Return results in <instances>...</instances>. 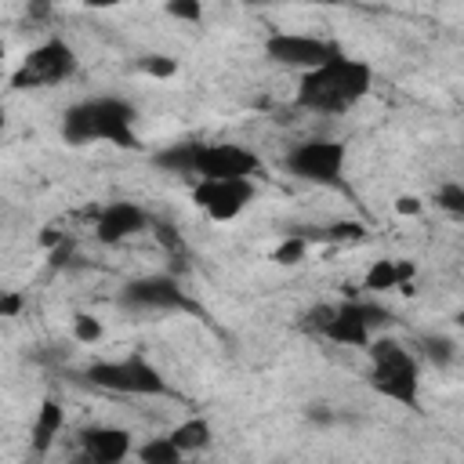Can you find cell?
I'll list each match as a JSON object with an SVG mask.
<instances>
[{
	"label": "cell",
	"mask_w": 464,
	"mask_h": 464,
	"mask_svg": "<svg viewBox=\"0 0 464 464\" xmlns=\"http://www.w3.org/2000/svg\"><path fill=\"white\" fill-rule=\"evenodd\" d=\"M156 163L174 170V174H196L199 163V141H185V145H167L163 152H156Z\"/></svg>",
	"instance_id": "obj_16"
},
{
	"label": "cell",
	"mask_w": 464,
	"mask_h": 464,
	"mask_svg": "<svg viewBox=\"0 0 464 464\" xmlns=\"http://www.w3.org/2000/svg\"><path fill=\"white\" fill-rule=\"evenodd\" d=\"M163 11L178 22H188V25L203 22V0H163Z\"/></svg>",
	"instance_id": "obj_20"
},
{
	"label": "cell",
	"mask_w": 464,
	"mask_h": 464,
	"mask_svg": "<svg viewBox=\"0 0 464 464\" xmlns=\"http://www.w3.org/2000/svg\"><path fill=\"white\" fill-rule=\"evenodd\" d=\"M370 352V388L392 402H402V406H417L420 399V370H417V359L392 337H377L366 344Z\"/></svg>",
	"instance_id": "obj_3"
},
{
	"label": "cell",
	"mask_w": 464,
	"mask_h": 464,
	"mask_svg": "<svg viewBox=\"0 0 464 464\" xmlns=\"http://www.w3.org/2000/svg\"><path fill=\"white\" fill-rule=\"evenodd\" d=\"M72 72H76V51L65 40L51 36V40L36 44L22 58V65L11 76V87H18V91H25V87H51V83L69 80Z\"/></svg>",
	"instance_id": "obj_5"
},
{
	"label": "cell",
	"mask_w": 464,
	"mask_h": 464,
	"mask_svg": "<svg viewBox=\"0 0 464 464\" xmlns=\"http://www.w3.org/2000/svg\"><path fill=\"white\" fill-rule=\"evenodd\" d=\"M435 207L446 210L450 218H464V185L460 181H442L435 192Z\"/></svg>",
	"instance_id": "obj_19"
},
{
	"label": "cell",
	"mask_w": 464,
	"mask_h": 464,
	"mask_svg": "<svg viewBox=\"0 0 464 464\" xmlns=\"http://www.w3.org/2000/svg\"><path fill=\"white\" fill-rule=\"evenodd\" d=\"M334 312H337V304H319V308H312V312H308V326L323 334V330H326V323L334 319Z\"/></svg>",
	"instance_id": "obj_27"
},
{
	"label": "cell",
	"mask_w": 464,
	"mask_h": 464,
	"mask_svg": "<svg viewBox=\"0 0 464 464\" xmlns=\"http://www.w3.org/2000/svg\"><path fill=\"white\" fill-rule=\"evenodd\" d=\"M457 326H464V308H460V312H457Z\"/></svg>",
	"instance_id": "obj_32"
},
{
	"label": "cell",
	"mask_w": 464,
	"mask_h": 464,
	"mask_svg": "<svg viewBox=\"0 0 464 464\" xmlns=\"http://www.w3.org/2000/svg\"><path fill=\"white\" fill-rule=\"evenodd\" d=\"M18 312H22V294L18 290H7L0 297V319H14Z\"/></svg>",
	"instance_id": "obj_28"
},
{
	"label": "cell",
	"mask_w": 464,
	"mask_h": 464,
	"mask_svg": "<svg viewBox=\"0 0 464 464\" xmlns=\"http://www.w3.org/2000/svg\"><path fill=\"white\" fill-rule=\"evenodd\" d=\"M344 145L334 141V138H308L301 145L290 149L286 156V170L301 181H312V185H341V174H344Z\"/></svg>",
	"instance_id": "obj_6"
},
{
	"label": "cell",
	"mask_w": 464,
	"mask_h": 464,
	"mask_svg": "<svg viewBox=\"0 0 464 464\" xmlns=\"http://www.w3.org/2000/svg\"><path fill=\"white\" fill-rule=\"evenodd\" d=\"M257 156L243 145H199L196 178H254Z\"/></svg>",
	"instance_id": "obj_9"
},
{
	"label": "cell",
	"mask_w": 464,
	"mask_h": 464,
	"mask_svg": "<svg viewBox=\"0 0 464 464\" xmlns=\"http://www.w3.org/2000/svg\"><path fill=\"white\" fill-rule=\"evenodd\" d=\"M72 337H76L80 344H98V341L105 337L102 319H94V315H76V319H72Z\"/></svg>",
	"instance_id": "obj_22"
},
{
	"label": "cell",
	"mask_w": 464,
	"mask_h": 464,
	"mask_svg": "<svg viewBox=\"0 0 464 464\" xmlns=\"http://www.w3.org/2000/svg\"><path fill=\"white\" fill-rule=\"evenodd\" d=\"M83 377L105 392L120 395H163L167 381L145 355H123V359H98L83 370Z\"/></svg>",
	"instance_id": "obj_4"
},
{
	"label": "cell",
	"mask_w": 464,
	"mask_h": 464,
	"mask_svg": "<svg viewBox=\"0 0 464 464\" xmlns=\"http://www.w3.org/2000/svg\"><path fill=\"white\" fill-rule=\"evenodd\" d=\"M417 265L413 261H395V257H381L366 268L362 276V290H373V294H384V290H395V286H406L413 279Z\"/></svg>",
	"instance_id": "obj_14"
},
{
	"label": "cell",
	"mask_w": 464,
	"mask_h": 464,
	"mask_svg": "<svg viewBox=\"0 0 464 464\" xmlns=\"http://www.w3.org/2000/svg\"><path fill=\"white\" fill-rule=\"evenodd\" d=\"M304 250H308V243H304V236H290L286 243H279V246H276V254H272V261H276V265H297V261L304 257Z\"/></svg>",
	"instance_id": "obj_23"
},
{
	"label": "cell",
	"mask_w": 464,
	"mask_h": 464,
	"mask_svg": "<svg viewBox=\"0 0 464 464\" xmlns=\"http://www.w3.org/2000/svg\"><path fill=\"white\" fill-rule=\"evenodd\" d=\"M83 457L94 464H120L130 453V431L123 428H87L80 435Z\"/></svg>",
	"instance_id": "obj_13"
},
{
	"label": "cell",
	"mask_w": 464,
	"mask_h": 464,
	"mask_svg": "<svg viewBox=\"0 0 464 464\" xmlns=\"http://www.w3.org/2000/svg\"><path fill=\"white\" fill-rule=\"evenodd\" d=\"M62 138L69 145L109 141V145H120V149H138L134 105H127L123 98H87V102H76L62 116Z\"/></svg>",
	"instance_id": "obj_2"
},
{
	"label": "cell",
	"mask_w": 464,
	"mask_h": 464,
	"mask_svg": "<svg viewBox=\"0 0 464 464\" xmlns=\"http://www.w3.org/2000/svg\"><path fill=\"white\" fill-rule=\"evenodd\" d=\"M123 301L134 308H181L185 304L181 286L170 276H145V279L127 283Z\"/></svg>",
	"instance_id": "obj_12"
},
{
	"label": "cell",
	"mask_w": 464,
	"mask_h": 464,
	"mask_svg": "<svg viewBox=\"0 0 464 464\" xmlns=\"http://www.w3.org/2000/svg\"><path fill=\"white\" fill-rule=\"evenodd\" d=\"M192 199L214 221H232L250 207L254 178H199V185L192 188Z\"/></svg>",
	"instance_id": "obj_7"
},
{
	"label": "cell",
	"mask_w": 464,
	"mask_h": 464,
	"mask_svg": "<svg viewBox=\"0 0 464 464\" xmlns=\"http://www.w3.org/2000/svg\"><path fill=\"white\" fill-rule=\"evenodd\" d=\"M83 7H94V11H109V7H120V4H127V0H80Z\"/></svg>",
	"instance_id": "obj_29"
},
{
	"label": "cell",
	"mask_w": 464,
	"mask_h": 464,
	"mask_svg": "<svg viewBox=\"0 0 464 464\" xmlns=\"http://www.w3.org/2000/svg\"><path fill=\"white\" fill-rule=\"evenodd\" d=\"M170 439L181 446V453H196V450H203V446L210 442V424H207L203 417L181 420V424L170 431Z\"/></svg>",
	"instance_id": "obj_17"
},
{
	"label": "cell",
	"mask_w": 464,
	"mask_h": 464,
	"mask_svg": "<svg viewBox=\"0 0 464 464\" xmlns=\"http://www.w3.org/2000/svg\"><path fill=\"white\" fill-rule=\"evenodd\" d=\"M239 4H276V0H239Z\"/></svg>",
	"instance_id": "obj_31"
},
{
	"label": "cell",
	"mask_w": 464,
	"mask_h": 464,
	"mask_svg": "<svg viewBox=\"0 0 464 464\" xmlns=\"http://www.w3.org/2000/svg\"><path fill=\"white\" fill-rule=\"evenodd\" d=\"M141 72L156 76V80H170L178 72V58H170V54H145L141 58Z\"/></svg>",
	"instance_id": "obj_21"
},
{
	"label": "cell",
	"mask_w": 464,
	"mask_h": 464,
	"mask_svg": "<svg viewBox=\"0 0 464 464\" xmlns=\"http://www.w3.org/2000/svg\"><path fill=\"white\" fill-rule=\"evenodd\" d=\"M40 243H44V246H54V243H62V232H58V228H44Z\"/></svg>",
	"instance_id": "obj_30"
},
{
	"label": "cell",
	"mask_w": 464,
	"mask_h": 464,
	"mask_svg": "<svg viewBox=\"0 0 464 464\" xmlns=\"http://www.w3.org/2000/svg\"><path fill=\"white\" fill-rule=\"evenodd\" d=\"M362 225L359 221H334L330 228H326V239H337V243H344V239H362Z\"/></svg>",
	"instance_id": "obj_25"
},
{
	"label": "cell",
	"mask_w": 464,
	"mask_h": 464,
	"mask_svg": "<svg viewBox=\"0 0 464 464\" xmlns=\"http://www.w3.org/2000/svg\"><path fill=\"white\" fill-rule=\"evenodd\" d=\"M185 453H181V446L170 439V435H156V439H149L141 450H138V460L141 464H178Z\"/></svg>",
	"instance_id": "obj_18"
},
{
	"label": "cell",
	"mask_w": 464,
	"mask_h": 464,
	"mask_svg": "<svg viewBox=\"0 0 464 464\" xmlns=\"http://www.w3.org/2000/svg\"><path fill=\"white\" fill-rule=\"evenodd\" d=\"M373 87V69L359 58L348 54H334L330 62H323L319 69L301 72L297 83V105L319 116H337L355 109Z\"/></svg>",
	"instance_id": "obj_1"
},
{
	"label": "cell",
	"mask_w": 464,
	"mask_h": 464,
	"mask_svg": "<svg viewBox=\"0 0 464 464\" xmlns=\"http://www.w3.org/2000/svg\"><path fill=\"white\" fill-rule=\"evenodd\" d=\"M323 337L341 344V348H366L373 341V308H366V304H337V312L326 323Z\"/></svg>",
	"instance_id": "obj_10"
},
{
	"label": "cell",
	"mask_w": 464,
	"mask_h": 464,
	"mask_svg": "<svg viewBox=\"0 0 464 464\" xmlns=\"http://www.w3.org/2000/svg\"><path fill=\"white\" fill-rule=\"evenodd\" d=\"M149 228V214L138 207V203H127V199H116L109 207H102L98 221H94V232L102 243H123L138 232Z\"/></svg>",
	"instance_id": "obj_11"
},
{
	"label": "cell",
	"mask_w": 464,
	"mask_h": 464,
	"mask_svg": "<svg viewBox=\"0 0 464 464\" xmlns=\"http://www.w3.org/2000/svg\"><path fill=\"white\" fill-rule=\"evenodd\" d=\"M265 54L283 65V69H319L323 62H330L334 54H341L330 40H319V36H308V33H272L265 40Z\"/></svg>",
	"instance_id": "obj_8"
},
{
	"label": "cell",
	"mask_w": 464,
	"mask_h": 464,
	"mask_svg": "<svg viewBox=\"0 0 464 464\" xmlns=\"http://www.w3.org/2000/svg\"><path fill=\"white\" fill-rule=\"evenodd\" d=\"M392 210H395L399 218H420V214H424V199L413 196V192H406V196H399V199L392 203Z\"/></svg>",
	"instance_id": "obj_26"
},
{
	"label": "cell",
	"mask_w": 464,
	"mask_h": 464,
	"mask_svg": "<svg viewBox=\"0 0 464 464\" xmlns=\"http://www.w3.org/2000/svg\"><path fill=\"white\" fill-rule=\"evenodd\" d=\"M424 355H428L435 366H446L457 352H453V341H450V337H424Z\"/></svg>",
	"instance_id": "obj_24"
},
{
	"label": "cell",
	"mask_w": 464,
	"mask_h": 464,
	"mask_svg": "<svg viewBox=\"0 0 464 464\" xmlns=\"http://www.w3.org/2000/svg\"><path fill=\"white\" fill-rule=\"evenodd\" d=\"M58 428H62V406L54 399H44L40 410H36V420H33V450L44 453L54 442Z\"/></svg>",
	"instance_id": "obj_15"
}]
</instances>
